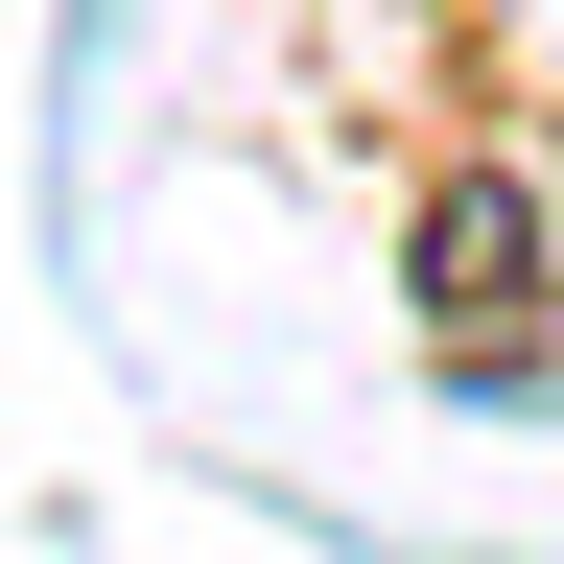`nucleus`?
Returning a JSON list of instances; mask_svg holds the SVG:
<instances>
[{
	"label": "nucleus",
	"mask_w": 564,
	"mask_h": 564,
	"mask_svg": "<svg viewBox=\"0 0 564 564\" xmlns=\"http://www.w3.org/2000/svg\"><path fill=\"white\" fill-rule=\"evenodd\" d=\"M423 282L494 306V282H518V188H447V212H423Z\"/></svg>",
	"instance_id": "f257e3e1"
}]
</instances>
